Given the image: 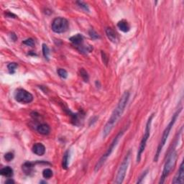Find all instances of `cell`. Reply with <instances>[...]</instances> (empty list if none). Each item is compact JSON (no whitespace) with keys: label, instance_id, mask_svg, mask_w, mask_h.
Masks as SVG:
<instances>
[{"label":"cell","instance_id":"ba28073f","mask_svg":"<svg viewBox=\"0 0 184 184\" xmlns=\"http://www.w3.org/2000/svg\"><path fill=\"white\" fill-rule=\"evenodd\" d=\"M14 98L18 102L23 104H30L34 99L32 94L23 89H19L16 91Z\"/></svg>","mask_w":184,"mask_h":184},{"label":"cell","instance_id":"5bb4252c","mask_svg":"<svg viewBox=\"0 0 184 184\" xmlns=\"http://www.w3.org/2000/svg\"><path fill=\"white\" fill-rule=\"evenodd\" d=\"M117 27L123 33H127L129 32L130 30V24L128 23L127 21L125 20H122L119 22L117 23Z\"/></svg>","mask_w":184,"mask_h":184},{"label":"cell","instance_id":"52a82bcc","mask_svg":"<svg viewBox=\"0 0 184 184\" xmlns=\"http://www.w3.org/2000/svg\"><path fill=\"white\" fill-rule=\"evenodd\" d=\"M69 23L66 18H57L53 20L51 25L52 30L58 34L66 33L69 30Z\"/></svg>","mask_w":184,"mask_h":184},{"label":"cell","instance_id":"44dd1931","mask_svg":"<svg viewBox=\"0 0 184 184\" xmlns=\"http://www.w3.org/2000/svg\"><path fill=\"white\" fill-rule=\"evenodd\" d=\"M79 72H80V76H81V78L84 79V81L85 82H88L89 79L88 73H87L84 69H80Z\"/></svg>","mask_w":184,"mask_h":184},{"label":"cell","instance_id":"e0dca14e","mask_svg":"<svg viewBox=\"0 0 184 184\" xmlns=\"http://www.w3.org/2000/svg\"><path fill=\"white\" fill-rule=\"evenodd\" d=\"M69 151H68L65 152L64 157H63V161H62V168L66 170L69 167Z\"/></svg>","mask_w":184,"mask_h":184},{"label":"cell","instance_id":"8fae6325","mask_svg":"<svg viewBox=\"0 0 184 184\" xmlns=\"http://www.w3.org/2000/svg\"><path fill=\"white\" fill-rule=\"evenodd\" d=\"M33 152L39 156H42L45 153V147L42 143H35L33 147Z\"/></svg>","mask_w":184,"mask_h":184},{"label":"cell","instance_id":"2e32d148","mask_svg":"<svg viewBox=\"0 0 184 184\" xmlns=\"http://www.w3.org/2000/svg\"><path fill=\"white\" fill-rule=\"evenodd\" d=\"M37 131L39 132L40 135H47L50 134V127H49V125L46 124H41L38 127Z\"/></svg>","mask_w":184,"mask_h":184},{"label":"cell","instance_id":"d4e9b609","mask_svg":"<svg viewBox=\"0 0 184 184\" xmlns=\"http://www.w3.org/2000/svg\"><path fill=\"white\" fill-rule=\"evenodd\" d=\"M23 43L28 46H30V47H34L35 46V41H34L33 38H28V39L24 40Z\"/></svg>","mask_w":184,"mask_h":184},{"label":"cell","instance_id":"83f0119b","mask_svg":"<svg viewBox=\"0 0 184 184\" xmlns=\"http://www.w3.org/2000/svg\"><path fill=\"white\" fill-rule=\"evenodd\" d=\"M147 172H148V171H145V172H143V173L141 175V176H140V177L139 178V179H138V181H137V183H142V181L143 180V178L145 177V176L147 175Z\"/></svg>","mask_w":184,"mask_h":184},{"label":"cell","instance_id":"7a4b0ae2","mask_svg":"<svg viewBox=\"0 0 184 184\" xmlns=\"http://www.w3.org/2000/svg\"><path fill=\"white\" fill-rule=\"evenodd\" d=\"M181 110H182V108L179 109L177 112L174 114V115H173V117H172V119H171V120L170 121V122H169V124L168 125V126H167V127H166V129H165V130L163 131V135H162L161 139V141H160L159 144H158V148H157L156 156H155V158H154L155 162L158 161L159 156H160V154H161L162 150H163V147L165 146V145H166V141H167V140H168L169 135H170L171 129L173 128L174 124H175L176 121V120H177V118L179 116V115H180Z\"/></svg>","mask_w":184,"mask_h":184},{"label":"cell","instance_id":"3957f363","mask_svg":"<svg viewBox=\"0 0 184 184\" xmlns=\"http://www.w3.org/2000/svg\"><path fill=\"white\" fill-rule=\"evenodd\" d=\"M128 127H129V125H127V126H126L124 130H121V131L117 135V136L114 138V140H112V143H111L110 146L109 147V148L107 149V151H106L105 153L101 157L100 159H99L97 163L96 164L95 168H94V171H95V172H97V171H99V170H100L103 165L105 163L106 161L107 160V158H109V157L111 156V154L112 153L114 149H115L116 147V146H117V145L119 142V141H120V140L121 139V137H122V135H124L125 132L127 130Z\"/></svg>","mask_w":184,"mask_h":184},{"label":"cell","instance_id":"f546056e","mask_svg":"<svg viewBox=\"0 0 184 184\" xmlns=\"http://www.w3.org/2000/svg\"><path fill=\"white\" fill-rule=\"evenodd\" d=\"M11 38H12V39H13L14 41H15L16 39H17V36L15 35H14V33L11 34Z\"/></svg>","mask_w":184,"mask_h":184},{"label":"cell","instance_id":"cb8c5ba5","mask_svg":"<svg viewBox=\"0 0 184 184\" xmlns=\"http://www.w3.org/2000/svg\"><path fill=\"white\" fill-rule=\"evenodd\" d=\"M89 35H90V37L94 40L99 39V38H100V36L99 35V34L96 33V31H94L93 29H91V30H89Z\"/></svg>","mask_w":184,"mask_h":184},{"label":"cell","instance_id":"603a6c76","mask_svg":"<svg viewBox=\"0 0 184 184\" xmlns=\"http://www.w3.org/2000/svg\"><path fill=\"white\" fill-rule=\"evenodd\" d=\"M4 159H5V161L7 162H10L11 161H13L14 158V153L12 152H7L5 155H4Z\"/></svg>","mask_w":184,"mask_h":184},{"label":"cell","instance_id":"4316f807","mask_svg":"<svg viewBox=\"0 0 184 184\" xmlns=\"http://www.w3.org/2000/svg\"><path fill=\"white\" fill-rule=\"evenodd\" d=\"M101 57H102V60L104 62V64L105 65H107L108 61H109V59L107 57V55H106V53L104 51H101Z\"/></svg>","mask_w":184,"mask_h":184},{"label":"cell","instance_id":"ffe728a7","mask_svg":"<svg viewBox=\"0 0 184 184\" xmlns=\"http://www.w3.org/2000/svg\"><path fill=\"white\" fill-rule=\"evenodd\" d=\"M18 64H16V63H10V64H9L7 65V69H8L9 71L10 74H13L14 72H15V70L17 68H18Z\"/></svg>","mask_w":184,"mask_h":184},{"label":"cell","instance_id":"ac0fdd59","mask_svg":"<svg viewBox=\"0 0 184 184\" xmlns=\"http://www.w3.org/2000/svg\"><path fill=\"white\" fill-rule=\"evenodd\" d=\"M42 50H43V56L45 57V59H47L48 60H49V55H50V49H49V48H48V46L46 44H43Z\"/></svg>","mask_w":184,"mask_h":184},{"label":"cell","instance_id":"8992f818","mask_svg":"<svg viewBox=\"0 0 184 184\" xmlns=\"http://www.w3.org/2000/svg\"><path fill=\"white\" fill-rule=\"evenodd\" d=\"M130 152H128L127 154L126 155L124 160L121 163L119 170L117 171V176L115 178V183L117 184H120L123 183V181L125 180L126 173H127L128 166H129L130 163Z\"/></svg>","mask_w":184,"mask_h":184},{"label":"cell","instance_id":"4fadbf2b","mask_svg":"<svg viewBox=\"0 0 184 184\" xmlns=\"http://www.w3.org/2000/svg\"><path fill=\"white\" fill-rule=\"evenodd\" d=\"M0 174L7 178H11L13 176V169L9 166H6L0 170Z\"/></svg>","mask_w":184,"mask_h":184},{"label":"cell","instance_id":"484cf974","mask_svg":"<svg viewBox=\"0 0 184 184\" xmlns=\"http://www.w3.org/2000/svg\"><path fill=\"white\" fill-rule=\"evenodd\" d=\"M76 4H78L79 7H81L82 9H84V11L86 12H89V9L88 5L86 3H84V2H76Z\"/></svg>","mask_w":184,"mask_h":184},{"label":"cell","instance_id":"6da1fadb","mask_svg":"<svg viewBox=\"0 0 184 184\" xmlns=\"http://www.w3.org/2000/svg\"><path fill=\"white\" fill-rule=\"evenodd\" d=\"M130 94L129 91H125L119 101L117 106L111 115V117L109 119V120L105 125V127L103 130V137L105 138L107 135L110 134L112 131V129L115 127V125L117 124V122L120 120V117H122L123 112L127 106L128 101L130 99Z\"/></svg>","mask_w":184,"mask_h":184},{"label":"cell","instance_id":"30bf717a","mask_svg":"<svg viewBox=\"0 0 184 184\" xmlns=\"http://www.w3.org/2000/svg\"><path fill=\"white\" fill-rule=\"evenodd\" d=\"M184 183V167L183 162H182L179 168L178 173H176L175 177H174L172 183L173 184H182Z\"/></svg>","mask_w":184,"mask_h":184},{"label":"cell","instance_id":"5b68a950","mask_svg":"<svg viewBox=\"0 0 184 184\" xmlns=\"http://www.w3.org/2000/svg\"><path fill=\"white\" fill-rule=\"evenodd\" d=\"M154 117V114L151 115V117H149L148 120L146 123V126H145V132H144V135L142 137L141 141H140V144L139 146V148H138V151H137V163H140V160H141V156L142 152H144L145 147H146V144H147V141L148 140V138L150 137V135H151V123H152V118Z\"/></svg>","mask_w":184,"mask_h":184},{"label":"cell","instance_id":"9c48e42d","mask_svg":"<svg viewBox=\"0 0 184 184\" xmlns=\"http://www.w3.org/2000/svg\"><path fill=\"white\" fill-rule=\"evenodd\" d=\"M69 40L75 47H76L79 51L85 46L84 45V36L81 34H76V35L72 36L69 38Z\"/></svg>","mask_w":184,"mask_h":184},{"label":"cell","instance_id":"7c38bea8","mask_svg":"<svg viewBox=\"0 0 184 184\" xmlns=\"http://www.w3.org/2000/svg\"><path fill=\"white\" fill-rule=\"evenodd\" d=\"M33 168L34 163H32V162H25V163L23 165L22 169H23V171L26 174V175L29 176L30 175L31 173H33Z\"/></svg>","mask_w":184,"mask_h":184},{"label":"cell","instance_id":"9a60e30c","mask_svg":"<svg viewBox=\"0 0 184 184\" xmlns=\"http://www.w3.org/2000/svg\"><path fill=\"white\" fill-rule=\"evenodd\" d=\"M105 33L106 37L108 38V39L110 41H112L113 43H115L117 41V35H116L115 30L112 28H106L105 30Z\"/></svg>","mask_w":184,"mask_h":184},{"label":"cell","instance_id":"7402d4cb","mask_svg":"<svg viewBox=\"0 0 184 184\" xmlns=\"http://www.w3.org/2000/svg\"><path fill=\"white\" fill-rule=\"evenodd\" d=\"M57 73H58V74H59V76L60 77V78L65 79L68 77V72L64 69H58Z\"/></svg>","mask_w":184,"mask_h":184},{"label":"cell","instance_id":"277c9868","mask_svg":"<svg viewBox=\"0 0 184 184\" xmlns=\"http://www.w3.org/2000/svg\"><path fill=\"white\" fill-rule=\"evenodd\" d=\"M178 159L177 152L175 150H172L171 152L169 153L168 158H167L166 163L164 165V168L163 171V173L161 177V180L159 181V183H163L165 182L166 178L169 176L171 172L173 170L174 167L176 166V162Z\"/></svg>","mask_w":184,"mask_h":184},{"label":"cell","instance_id":"f1b7e54d","mask_svg":"<svg viewBox=\"0 0 184 184\" xmlns=\"http://www.w3.org/2000/svg\"><path fill=\"white\" fill-rule=\"evenodd\" d=\"M5 183L7 184H12V183H14V181L13 180H12V178H8V180L6 181Z\"/></svg>","mask_w":184,"mask_h":184},{"label":"cell","instance_id":"d6986e66","mask_svg":"<svg viewBox=\"0 0 184 184\" xmlns=\"http://www.w3.org/2000/svg\"><path fill=\"white\" fill-rule=\"evenodd\" d=\"M53 176V171L50 170V168H46L43 171V178L45 179H49L50 178H52Z\"/></svg>","mask_w":184,"mask_h":184}]
</instances>
